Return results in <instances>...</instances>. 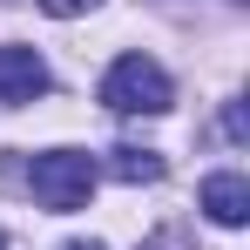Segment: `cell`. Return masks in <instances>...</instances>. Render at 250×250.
Instances as JSON below:
<instances>
[{"label": "cell", "instance_id": "6da1fadb", "mask_svg": "<svg viewBox=\"0 0 250 250\" xmlns=\"http://www.w3.org/2000/svg\"><path fill=\"white\" fill-rule=\"evenodd\" d=\"M95 183H102V163L88 149H47L27 163V189L41 209H82L95 196Z\"/></svg>", "mask_w": 250, "mask_h": 250}, {"label": "cell", "instance_id": "7a4b0ae2", "mask_svg": "<svg viewBox=\"0 0 250 250\" xmlns=\"http://www.w3.org/2000/svg\"><path fill=\"white\" fill-rule=\"evenodd\" d=\"M102 102H108L115 115H163L169 102H176V82H169L163 61L122 54V61H108V75H102Z\"/></svg>", "mask_w": 250, "mask_h": 250}, {"label": "cell", "instance_id": "3957f363", "mask_svg": "<svg viewBox=\"0 0 250 250\" xmlns=\"http://www.w3.org/2000/svg\"><path fill=\"white\" fill-rule=\"evenodd\" d=\"M47 95V61L34 47L7 41L0 47V108H21V102H41Z\"/></svg>", "mask_w": 250, "mask_h": 250}, {"label": "cell", "instance_id": "277c9868", "mask_svg": "<svg viewBox=\"0 0 250 250\" xmlns=\"http://www.w3.org/2000/svg\"><path fill=\"white\" fill-rule=\"evenodd\" d=\"M203 216H209V223H223V230L250 223V183L237 176V169H216V176H203Z\"/></svg>", "mask_w": 250, "mask_h": 250}, {"label": "cell", "instance_id": "5b68a950", "mask_svg": "<svg viewBox=\"0 0 250 250\" xmlns=\"http://www.w3.org/2000/svg\"><path fill=\"white\" fill-rule=\"evenodd\" d=\"M163 149H135V142H122V149H108V176L115 183H163Z\"/></svg>", "mask_w": 250, "mask_h": 250}, {"label": "cell", "instance_id": "8992f818", "mask_svg": "<svg viewBox=\"0 0 250 250\" xmlns=\"http://www.w3.org/2000/svg\"><path fill=\"white\" fill-rule=\"evenodd\" d=\"M95 7H102V0H41V14H54V21H82Z\"/></svg>", "mask_w": 250, "mask_h": 250}, {"label": "cell", "instance_id": "52a82bcc", "mask_svg": "<svg viewBox=\"0 0 250 250\" xmlns=\"http://www.w3.org/2000/svg\"><path fill=\"white\" fill-rule=\"evenodd\" d=\"M61 250H108V244H82V237H75V244H61Z\"/></svg>", "mask_w": 250, "mask_h": 250}, {"label": "cell", "instance_id": "ba28073f", "mask_svg": "<svg viewBox=\"0 0 250 250\" xmlns=\"http://www.w3.org/2000/svg\"><path fill=\"white\" fill-rule=\"evenodd\" d=\"M0 250H7V237H0Z\"/></svg>", "mask_w": 250, "mask_h": 250}]
</instances>
